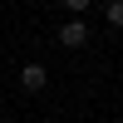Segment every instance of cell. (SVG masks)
Returning <instances> with one entry per match:
<instances>
[{
    "label": "cell",
    "mask_w": 123,
    "mask_h": 123,
    "mask_svg": "<svg viewBox=\"0 0 123 123\" xmlns=\"http://www.w3.org/2000/svg\"><path fill=\"white\" fill-rule=\"evenodd\" d=\"M59 44L64 49H84L89 44V25L84 20H64V25H59Z\"/></svg>",
    "instance_id": "cell-1"
},
{
    "label": "cell",
    "mask_w": 123,
    "mask_h": 123,
    "mask_svg": "<svg viewBox=\"0 0 123 123\" xmlns=\"http://www.w3.org/2000/svg\"><path fill=\"white\" fill-rule=\"evenodd\" d=\"M44 84H49V69H44V64H25V69H20V89H30V94H39Z\"/></svg>",
    "instance_id": "cell-2"
},
{
    "label": "cell",
    "mask_w": 123,
    "mask_h": 123,
    "mask_svg": "<svg viewBox=\"0 0 123 123\" xmlns=\"http://www.w3.org/2000/svg\"><path fill=\"white\" fill-rule=\"evenodd\" d=\"M104 20L113 30H123V0H108V5H104Z\"/></svg>",
    "instance_id": "cell-3"
},
{
    "label": "cell",
    "mask_w": 123,
    "mask_h": 123,
    "mask_svg": "<svg viewBox=\"0 0 123 123\" xmlns=\"http://www.w3.org/2000/svg\"><path fill=\"white\" fill-rule=\"evenodd\" d=\"M64 5L74 10V15H79V10H89V5H94V0H64Z\"/></svg>",
    "instance_id": "cell-4"
}]
</instances>
